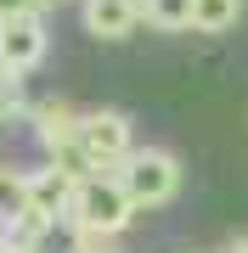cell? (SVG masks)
Returning a JSON list of instances; mask_svg holds the SVG:
<instances>
[{
  "label": "cell",
  "mask_w": 248,
  "mask_h": 253,
  "mask_svg": "<svg viewBox=\"0 0 248 253\" xmlns=\"http://www.w3.org/2000/svg\"><path fill=\"white\" fill-rule=\"evenodd\" d=\"M136 214L119 174H85L74 191V236H119Z\"/></svg>",
  "instance_id": "cell-1"
},
{
  "label": "cell",
  "mask_w": 248,
  "mask_h": 253,
  "mask_svg": "<svg viewBox=\"0 0 248 253\" xmlns=\"http://www.w3.org/2000/svg\"><path fill=\"white\" fill-rule=\"evenodd\" d=\"M119 186L130 191L136 208H164L181 191V158L164 152V146H136L119 169Z\"/></svg>",
  "instance_id": "cell-2"
},
{
  "label": "cell",
  "mask_w": 248,
  "mask_h": 253,
  "mask_svg": "<svg viewBox=\"0 0 248 253\" xmlns=\"http://www.w3.org/2000/svg\"><path fill=\"white\" fill-rule=\"evenodd\" d=\"M74 191H79V180L68 169H56V163H46V169L28 174V214L17 219L23 242H34V236H46L51 225L74 219Z\"/></svg>",
  "instance_id": "cell-3"
},
{
  "label": "cell",
  "mask_w": 248,
  "mask_h": 253,
  "mask_svg": "<svg viewBox=\"0 0 248 253\" xmlns=\"http://www.w3.org/2000/svg\"><path fill=\"white\" fill-rule=\"evenodd\" d=\"M136 129L119 107H96V113H79V152L91 163V174H119L124 158L136 152Z\"/></svg>",
  "instance_id": "cell-4"
},
{
  "label": "cell",
  "mask_w": 248,
  "mask_h": 253,
  "mask_svg": "<svg viewBox=\"0 0 248 253\" xmlns=\"http://www.w3.org/2000/svg\"><path fill=\"white\" fill-rule=\"evenodd\" d=\"M46 51H51V34H46L40 17H11V23H0V68L34 73L40 62H46Z\"/></svg>",
  "instance_id": "cell-5"
},
{
  "label": "cell",
  "mask_w": 248,
  "mask_h": 253,
  "mask_svg": "<svg viewBox=\"0 0 248 253\" xmlns=\"http://www.w3.org/2000/svg\"><path fill=\"white\" fill-rule=\"evenodd\" d=\"M79 17H85V34H96V40H130L147 23L141 17V0H85Z\"/></svg>",
  "instance_id": "cell-6"
},
{
  "label": "cell",
  "mask_w": 248,
  "mask_h": 253,
  "mask_svg": "<svg viewBox=\"0 0 248 253\" xmlns=\"http://www.w3.org/2000/svg\"><path fill=\"white\" fill-rule=\"evenodd\" d=\"M34 135L46 152H56V146H68V141H79V113L68 107V101H46V107L34 113Z\"/></svg>",
  "instance_id": "cell-7"
},
{
  "label": "cell",
  "mask_w": 248,
  "mask_h": 253,
  "mask_svg": "<svg viewBox=\"0 0 248 253\" xmlns=\"http://www.w3.org/2000/svg\"><path fill=\"white\" fill-rule=\"evenodd\" d=\"M141 17L152 28H164V34H181L198 17V0H141Z\"/></svg>",
  "instance_id": "cell-8"
},
{
  "label": "cell",
  "mask_w": 248,
  "mask_h": 253,
  "mask_svg": "<svg viewBox=\"0 0 248 253\" xmlns=\"http://www.w3.org/2000/svg\"><path fill=\"white\" fill-rule=\"evenodd\" d=\"M23 214H28V174L0 163V225H17Z\"/></svg>",
  "instance_id": "cell-9"
},
{
  "label": "cell",
  "mask_w": 248,
  "mask_h": 253,
  "mask_svg": "<svg viewBox=\"0 0 248 253\" xmlns=\"http://www.w3.org/2000/svg\"><path fill=\"white\" fill-rule=\"evenodd\" d=\"M243 23V0H198V17L192 28H203V34H226V28Z\"/></svg>",
  "instance_id": "cell-10"
},
{
  "label": "cell",
  "mask_w": 248,
  "mask_h": 253,
  "mask_svg": "<svg viewBox=\"0 0 248 253\" xmlns=\"http://www.w3.org/2000/svg\"><path fill=\"white\" fill-rule=\"evenodd\" d=\"M17 79H23V73H11V68H0V124H6V118H17V113H23V90H17Z\"/></svg>",
  "instance_id": "cell-11"
},
{
  "label": "cell",
  "mask_w": 248,
  "mask_h": 253,
  "mask_svg": "<svg viewBox=\"0 0 248 253\" xmlns=\"http://www.w3.org/2000/svg\"><path fill=\"white\" fill-rule=\"evenodd\" d=\"M51 0H0V23H11V17H40Z\"/></svg>",
  "instance_id": "cell-12"
},
{
  "label": "cell",
  "mask_w": 248,
  "mask_h": 253,
  "mask_svg": "<svg viewBox=\"0 0 248 253\" xmlns=\"http://www.w3.org/2000/svg\"><path fill=\"white\" fill-rule=\"evenodd\" d=\"M74 253H119L113 236H74Z\"/></svg>",
  "instance_id": "cell-13"
},
{
  "label": "cell",
  "mask_w": 248,
  "mask_h": 253,
  "mask_svg": "<svg viewBox=\"0 0 248 253\" xmlns=\"http://www.w3.org/2000/svg\"><path fill=\"white\" fill-rule=\"evenodd\" d=\"M226 253H248V242H243V236H237V242H231V248H226Z\"/></svg>",
  "instance_id": "cell-14"
},
{
  "label": "cell",
  "mask_w": 248,
  "mask_h": 253,
  "mask_svg": "<svg viewBox=\"0 0 248 253\" xmlns=\"http://www.w3.org/2000/svg\"><path fill=\"white\" fill-rule=\"evenodd\" d=\"M51 6H56V0H51ZM79 6H85V0H79Z\"/></svg>",
  "instance_id": "cell-15"
}]
</instances>
